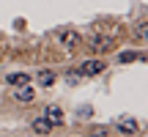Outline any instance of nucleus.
Here are the masks:
<instances>
[{
  "label": "nucleus",
  "instance_id": "1",
  "mask_svg": "<svg viewBox=\"0 0 148 137\" xmlns=\"http://www.w3.org/2000/svg\"><path fill=\"white\" fill-rule=\"evenodd\" d=\"M55 41H58L63 49H77L79 44H82V38H79V33H77V30L60 27V30H55Z\"/></svg>",
  "mask_w": 148,
  "mask_h": 137
},
{
  "label": "nucleus",
  "instance_id": "2",
  "mask_svg": "<svg viewBox=\"0 0 148 137\" xmlns=\"http://www.w3.org/2000/svg\"><path fill=\"white\" fill-rule=\"evenodd\" d=\"M104 68H107L104 60H99V58H88V60H82V63H79L77 71L82 74V77H96V74H101Z\"/></svg>",
  "mask_w": 148,
  "mask_h": 137
},
{
  "label": "nucleus",
  "instance_id": "3",
  "mask_svg": "<svg viewBox=\"0 0 148 137\" xmlns=\"http://www.w3.org/2000/svg\"><path fill=\"white\" fill-rule=\"evenodd\" d=\"M14 99L19 101V104H30V101L36 99V90H33L30 85H19V88H14Z\"/></svg>",
  "mask_w": 148,
  "mask_h": 137
},
{
  "label": "nucleus",
  "instance_id": "4",
  "mask_svg": "<svg viewBox=\"0 0 148 137\" xmlns=\"http://www.w3.org/2000/svg\"><path fill=\"white\" fill-rule=\"evenodd\" d=\"M90 49L93 52H107V49H112V38L110 36H90Z\"/></svg>",
  "mask_w": 148,
  "mask_h": 137
},
{
  "label": "nucleus",
  "instance_id": "5",
  "mask_svg": "<svg viewBox=\"0 0 148 137\" xmlns=\"http://www.w3.org/2000/svg\"><path fill=\"white\" fill-rule=\"evenodd\" d=\"M5 82L14 85V88H19V85H30V74H27V71H14V74L5 77Z\"/></svg>",
  "mask_w": 148,
  "mask_h": 137
},
{
  "label": "nucleus",
  "instance_id": "6",
  "mask_svg": "<svg viewBox=\"0 0 148 137\" xmlns=\"http://www.w3.org/2000/svg\"><path fill=\"white\" fill-rule=\"evenodd\" d=\"M115 126H118V132H123V134H134V132L140 129V123L134 121V118H121Z\"/></svg>",
  "mask_w": 148,
  "mask_h": 137
},
{
  "label": "nucleus",
  "instance_id": "7",
  "mask_svg": "<svg viewBox=\"0 0 148 137\" xmlns=\"http://www.w3.org/2000/svg\"><path fill=\"white\" fill-rule=\"evenodd\" d=\"M44 118H47L49 123H63V110H60V107H55V104H49L47 110H44Z\"/></svg>",
  "mask_w": 148,
  "mask_h": 137
},
{
  "label": "nucleus",
  "instance_id": "8",
  "mask_svg": "<svg viewBox=\"0 0 148 137\" xmlns=\"http://www.w3.org/2000/svg\"><path fill=\"white\" fill-rule=\"evenodd\" d=\"M30 129H33L36 134H41V137H44V134H49V132H52V123H49L47 118L41 115V118H36V121L30 123Z\"/></svg>",
  "mask_w": 148,
  "mask_h": 137
},
{
  "label": "nucleus",
  "instance_id": "9",
  "mask_svg": "<svg viewBox=\"0 0 148 137\" xmlns=\"http://www.w3.org/2000/svg\"><path fill=\"white\" fill-rule=\"evenodd\" d=\"M38 85H44V88H49V85H55V79H58V77H55V71H49V68H44V71H38Z\"/></svg>",
  "mask_w": 148,
  "mask_h": 137
},
{
  "label": "nucleus",
  "instance_id": "10",
  "mask_svg": "<svg viewBox=\"0 0 148 137\" xmlns=\"http://www.w3.org/2000/svg\"><path fill=\"white\" fill-rule=\"evenodd\" d=\"M134 38L137 41H148V22H137L134 25Z\"/></svg>",
  "mask_w": 148,
  "mask_h": 137
},
{
  "label": "nucleus",
  "instance_id": "11",
  "mask_svg": "<svg viewBox=\"0 0 148 137\" xmlns=\"http://www.w3.org/2000/svg\"><path fill=\"white\" fill-rule=\"evenodd\" d=\"M137 58H140V55L134 52V49H129V52H121L115 60H118V63H132V60H137Z\"/></svg>",
  "mask_w": 148,
  "mask_h": 137
},
{
  "label": "nucleus",
  "instance_id": "12",
  "mask_svg": "<svg viewBox=\"0 0 148 137\" xmlns=\"http://www.w3.org/2000/svg\"><path fill=\"white\" fill-rule=\"evenodd\" d=\"M79 79H82V74H79V71H71V74H66V82H69V85H77Z\"/></svg>",
  "mask_w": 148,
  "mask_h": 137
}]
</instances>
